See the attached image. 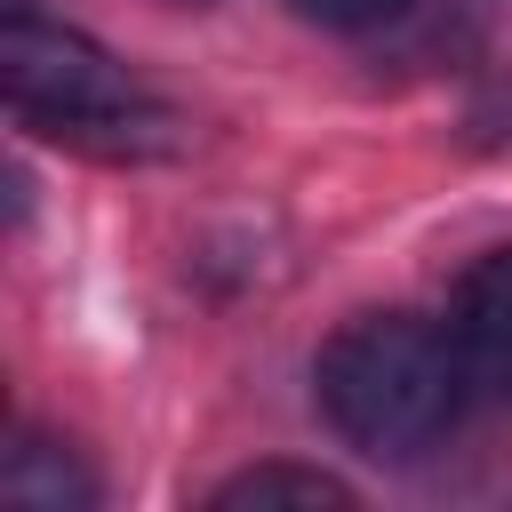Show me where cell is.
I'll return each mask as SVG.
<instances>
[{"mask_svg": "<svg viewBox=\"0 0 512 512\" xmlns=\"http://www.w3.org/2000/svg\"><path fill=\"white\" fill-rule=\"evenodd\" d=\"M320 416L384 464L424 456L456 416H464V360L448 344V320H416V312H360L320 344Z\"/></svg>", "mask_w": 512, "mask_h": 512, "instance_id": "1", "label": "cell"}, {"mask_svg": "<svg viewBox=\"0 0 512 512\" xmlns=\"http://www.w3.org/2000/svg\"><path fill=\"white\" fill-rule=\"evenodd\" d=\"M0 88H8V112H16L24 128H48V136L96 144V152H144V144L168 128V112L128 80L120 56H104L88 32L40 24L32 8L8 16Z\"/></svg>", "mask_w": 512, "mask_h": 512, "instance_id": "2", "label": "cell"}, {"mask_svg": "<svg viewBox=\"0 0 512 512\" xmlns=\"http://www.w3.org/2000/svg\"><path fill=\"white\" fill-rule=\"evenodd\" d=\"M448 344H456L472 392L512 400V240L464 264V280L448 296Z\"/></svg>", "mask_w": 512, "mask_h": 512, "instance_id": "3", "label": "cell"}, {"mask_svg": "<svg viewBox=\"0 0 512 512\" xmlns=\"http://www.w3.org/2000/svg\"><path fill=\"white\" fill-rule=\"evenodd\" d=\"M0 488L16 504H40V512H88L96 504V472L72 448H56V440H24L8 456V472H0Z\"/></svg>", "mask_w": 512, "mask_h": 512, "instance_id": "4", "label": "cell"}, {"mask_svg": "<svg viewBox=\"0 0 512 512\" xmlns=\"http://www.w3.org/2000/svg\"><path fill=\"white\" fill-rule=\"evenodd\" d=\"M216 512H272V504H304V512H320V504H352V488L344 480H328V472H312V464H256V472H240V480H224L216 496H208Z\"/></svg>", "mask_w": 512, "mask_h": 512, "instance_id": "5", "label": "cell"}, {"mask_svg": "<svg viewBox=\"0 0 512 512\" xmlns=\"http://www.w3.org/2000/svg\"><path fill=\"white\" fill-rule=\"evenodd\" d=\"M304 24H320V32H376V24H392L408 0H288Z\"/></svg>", "mask_w": 512, "mask_h": 512, "instance_id": "6", "label": "cell"}, {"mask_svg": "<svg viewBox=\"0 0 512 512\" xmlns=\"http://www.w3.org/2000/svg\"><path fill=\"white\" fill-rule=\"evenodd\" d=\"M480 128H496V136H504V128H512V80H504V88H496V96H488V104H480Z\"/></svg>", "mask_w": 512, "mask_h": 512, "instance_id": "7", "label": "cell"}]
</instances>
